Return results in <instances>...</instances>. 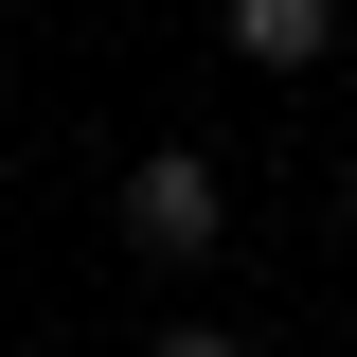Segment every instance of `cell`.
<instances>
[{"mask_svg":"<svg viewBox=\"0 0 357 357\" xmlns=\"http://www.w3.org/2000/svg\"><path fill=\"white\" fill-rule=\"evenodd\" d=\"M107 250L161 268V286H178V268H215V250H232V178L197 161V143H143V161L107 178Z\"/></svg>","mask_w":357,"mask_h":357,"instance_id":"1","label":"cell"},{"mask_svg":"<svg viewBox=\"0 0 357 357\" xmlns=\"http://www.w3.org/2000/svg\"><path fill=\"white\" fill-rule=\"evenodd\" d=\"M215 36H232V72H321L340 54V0H215Z\"/></svg>","mask_w":357,"mask_h":357,"instance_id":"2","label":"cell"},{"mask_svg":"<svg viewBox=\"0 0 357 357\" xmlns=\"http://www.w3.org/2000/svg\"><path fill=\"white\" fill-rule=\"evenodd\" d=\"M143 357H250V340H232V321H161Z\"/></svg>","mask_w":357,"mask_h":357,"instance_id":"3","label":"cell"}]
</instances>
